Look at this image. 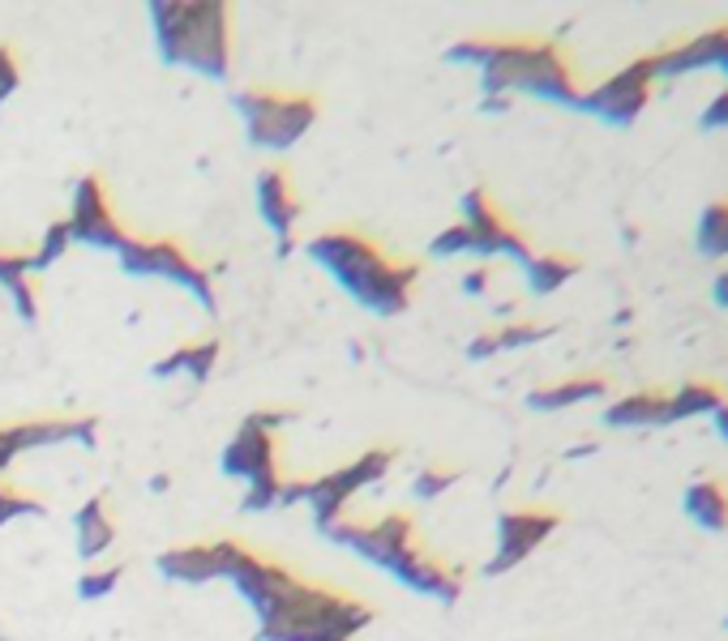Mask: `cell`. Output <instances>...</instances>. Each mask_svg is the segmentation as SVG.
<instances>
[{
    "label": "cell",
    "instance_id": "obj_1",
    "mask_svg": "<svg viewBox=\"0 0 728 641\" xmlns=\"http://www.w3.org/2000/svg\"><path fill=\"white\" fill-rule=\"evenodd\" d=\"M450 61L476 64L485 95H535L562 107H579L583 86H579V69L565 56L558 39H464L446 52Z\"/></svg>",
    "mask_w": 728,
    "mask_h": 641
},
{
    "label": "cell",
    "instance_id": "obj_2",
    "mask_svg": "<svg viewBox=\"0 0 728 641\" xmlns=\"http://www.w3.org/2000/svg\"><path fill=\"white\" fill-rule=\"evenodd\" d=\"M309 256L331 265L334 279L373 313H403L407 295L420 279L416 265H407V261L395 265L377 244H368L356 231H326V235L309 240Z\"/></svg>",
    "mask_w": 728,
    "mask_h": 641
},
{
    "label": "cell",
    "instance_id": "obj_3",
    "mask_svg": "<svg viewBox=\"0 0 728 641\" xmlns=\"http://www.w3.org/2000/svg\"><path fill=\"white\" fill-rule=\"evenodd\" d=\"M159 27V48L171 64H189L198 73H228V9L223 4H150Z\"/></svg>",
    "mask_w": 728,
    "mask_h": 641
},
{
    "label": "cell",
    "instance_id": "obj_4",
    "mask_svg": "<svg viewBox=\"0 0 728 641\" xmlns=\"http://www.w3.org/2000/svg\"><path fill=\"white\" fill-rule=\"evenodd\" d=\"M249 137L258 146H292L304 137V128L318 120V98L279 95V91H240L236 98Z\"/></svg>",
    "mask_w": 728,
    "mask_h": 641
},
{
    "label": "cell",
    "instance_id": "obj_5",
    "mask_svg": "<svg viewBox=\"0 0 728 641\" xmlns=\"http://www.w3.org/2000/svg\"><path fill=\"white\" fill-rule=\"evenodd\" d=\"M652 86H656V64H652V52H647V56L626 61L613 77H604L596 91H583L579 112H592L613 128H630L647 112Z\"/></svg>",
    "mask_w": 728,
    "mask_h": 641
},
{
    "label": "cell",
    "instance_id": "obj_6",
    "mask_svg": "<svg viewBox=\"0 0 728 641\" xmlns=\"http://www.w3.org/2000/svg\"><path fill=\"white\" fill-rule=\"evenodd\" d=\"M116 253H121V265H125L129 274H159V279H171V283L194 291L206 308H215L210 274L201 270L198 261H189V253H185L176 240H133L129 235Z\"/></svg>",
    "mask_w": 728,
    "mask_h": 641
},
{
    "label": "cell",
    "instance_id": "obj_7",
    "mask_svg": "<svg viewBox=\"0 0 728 641\" xmlns=\"http://www.w3.org/2000/svg\"><path fill=\"white\" fill-rule=\"evenodd\" d=\"M391 449H368L364 458H356L352 466H339L331 475H322V480H304V501L313 505V522H318V530L326 535L334 522H339V513L347 505V496L364 487V483L382 480L386 475V466H391Z\"/></svg>",
    "mask_w": 728,
    "mask_h": 641
},
{
    "label": "cell",
    "instance_id": "obj_8",
    "mask_svg": "<svg viewBox=\"0 0 728 641\" xmlns=\"http://www.w3.org/2000/svg\"><path fill=\"white\" fill-rule=\"evenodd\" d=\"M558 526H562L558 509H506L497 517V556L485 565V577L510 574L514 565H523Z\"/></svg>",
    "mask_w": 728,
    "mask_h": 641
},
{
    "label": "cell",
    "instance_id": "obj_9",
    "mask_svg": "<svg viewBox=\"0 0 728 641\" xmlns=\"http://www.w3.org/2000/svg\"><path fill=\"white\" fill-rule=\"evenodd\" d=\"M464 227L471 231V253L510 256V261H519V265H528L531 261L528 240L501 219V210H497L493 197L485 189H471L464 197Z\"/></svg>",
    "mask_w": 728,
    "mask_h": 641
},
{
    "label": "cell",
    "instance_id": "obj_10",
    "mask_svg": "<svg viewBox=\"0 0 728 641\" xmlns=\"http://www.w3.org/2000/svg\"><path fill=\"white\" fill-rule=\"evenodd\" d=\"M223 471L236 475V480H245V483H258V480L279 475V471H274V437H270L253 416L245 419L240 432L232 437V445H228V453H223Z\"/></svg>",
    "mask_w": 728,
    "mask_h": 641
},
{
    "label": "cell",
    "instance_id": "obj_11",
    "mask_svg": "<svg viewBox=\"0 0 728 641\" xmlns=\"http://www.w3.org/2000/svg\"><path fill=\"white\" fill-rule=\"evenodd\" d=\"M258 197H262V214L266 223H270V231L283 240L279 253H288L292 249V231H297V219H300V201L297 192H292L288 171L283 167H266L262 180H258Z\"/></svg>",
    "mask_w": 728,
    "mask_h": 641
},
{
    "label": "cell",
    "instance_id": "obj_12",
    "mask_svg": "<svg viewBox=\"0 0 728 641\" xmlns=\"http://www.w3.org/2000/svg\"><path fill=\"white\" fill-rule=\"evenodd\" d=\"M609 377L604 372H579V377H562V381L544 385V389H531L528 407L531 411H570V407H583V402H600L609 398Z\"/></svg>",
    "mask_w": 728,
    "mask_h": 641
},
{
    "label": "cell",
    "instance_id": "obj_13",
    "mask_svg": "<svg viewBox=\"0 0 728 641\" xmlns=\"http://www.w3.org/2000/svg\"><path fill=\"white\" fill-rule=\"evenodd\" d=\"M682 509H686V517L695 522L698 530L725 535L728 530V483L716 480V475H703V480H695L686 487Z\"/></svg>",
    "mask_w": 728,
    "mask_h": 641
},
{
    "label": "cell",
    "instance_id": "obj_14",
    "mask_svg": "<svg viewBox=\"0 0 728 641\" xmlns=\"http://www.w3.org/2000/svg\"><path fill=\"white\" fill-rule=\"evenodd\" d=\"M159 569L171 581H189L201 586L210 577H223V544H194V547H176L159 556Z\"/></svg>",
    "mask_w": 728,
    "mask_h": 641
},
{
    "label": "cell",
    "instance_id": "obj_15",
    "mask_svg": "<svg viewBox=\"0 0 728 641\" xmlns=\"http://www.w3.org/2000/svg\"><path fill=\"white\" fill-rule=\"evenodd\" d=\"M664 402H668L664 389H634L604 407V423L609 428H661Z\"/></svg>",
    "mask_w": 728,
    "mask_h": 641
},
{
    "label": "cell",
    "instance_id": "obj_16",
    "mask_svg": "<svg viewBox=\"0 0 728 641\" xmlns=\"http://www.w3.org/2000/svg\"><path fill=\"white\" fill-rule=\"evenodd\" d=\"M728 402V393L716 381H686L677 385L664 402V423H682V419H698V416H716Z\"/></svg>",
    "mask_w": 728,
    "mask_h": 641
},
{
    "label": "cell",
    "instance_id": "obj_17",
    "mask_svg": "<svg viewBox=\"0 0 728 641\" xmlns=\"http://www.w3.org/2000/svg\"><path fill=\"white\" fill-rule=\"evenodd\" d=\"M579 270H583V261L574 253H535L528 265H523L531 295H553V291H562Z\"/></svg>",
    "mask_w": 728,
    "mask_h": 641
},
{
    "label": "cell",
    "instance_id": "obj_18",
    "mask_svg": "<svg viewBox=\"0 0 728 641\" xmlns=\"http://www.w3.org/2000/svg\"><path fill=\"white\" fill-rule=\"evenodd\" d=\"M73 530H77V551H82L86 560H95V556H103V551L112 547L116 526H112V517H107L103 496H95V501L82 505V513L73 517Z\"/></svg>",
    "mask_w": 728,
    "mask_h": 641
},
{
    "label": "cell",
    "instance_id": "obj_19",
    "mask_svg": "<svg viewBox=\"0 0 728 641\" xmlns=\"http://www.w3.org/2000/svg\"><path fill=\"white\" fill-rule=\"evenodd\" d=\"M695 249L711 261H725L728 256V197H716L703 206L695 227Z\"/></svg>",
    "mask_w": 728,
    "mask_h": 641
},
{
    "label": "cell",
    "instance_id": "obj_20",
    "mask_svg": "<svg viewBox=\"0 0 728 641\" xmlns=\"http://www.w3.org/2000/svg\"><path fill=\"white\" fill-rule=\"evenodd\" d=\"M553 334V325H540V320H510L493 334L497 351H514V347H531V343H544Z\"/></svg>",
    "mask_w": 728,
    "mask_h": 641
},
{
    "label": "cell",
    "instance_id": "obj_21",
    "mask_svg": "<svg viewBox=\"0 0 728 641\" xmlns=\"http://www.w3.org/2000/svg\"><path fill=\"white\" fill-rule=\"evenodd\" d=\"M69 244H73V235H69V223H52V227H48L43 244H39V249L31 253V279H34V274H43L52 261H61Z\"/></svg>",
    "mask_w": 728,
    "mask_h": 641
},
{
    "label": "cell",
    "instance_id": "obj_22",
    "mask_svg": "<svg viewBox=\"0 0 728 641\" xmlns=\"http://www.w3.org/2000/svg\"><path fill=\"white\" fill-rule=\"evenodd\" d=\"M459 480V471H450V466H429V471H420L416 483H412V492H416V501H437L441 492H450Z\"/></svg>",
    "mask_w": 728,
    "mask_h": 641
},
{
    "label": "cell",
    "instance_id": "obj_23",
    "mask_svg": "<svg viewBox=\"0 0 728 641\" xmlns=\"http://www.w3.org/2000/svg\"><path fill=\"white\" fill-rule=\"evenodd\" d=\"M125 574V565H107V569H91V574L82 577V586H77V595L82 599H100V595H107L112 586H116V577Z\"/></svg>",
    "mask_w": 728,
    "mask_h": 641
},
{
    "label": "cell",
    "instance_id": "obj_24",
    "mask_svg": "<svg viewBox=\"0 0 728 641\" xmlns=\"http://www.w3.org/2000/svg\"><path fill=\"white\" fill-rule=\"evenodd\" d=\"M215 359H219V343H194V347H189V364H185V377L206 381L210 368H215Z\"/></svg>",
    "mask_w": 728,
    "mask_h": 641
},
{
    "label": "cell",
    "instance_id": "obj_25",
    "mask_svg": "<svg viewBox=\"0 0 728 641\" xmlns=\"http://www.w3.org/2000/svg\"><path fill=\"white\" fill-rule=\"evenodd\" d=\"M433 253L437 256H455V253H471V231L464 223L446 227L437 240H433Z\"/></svg>",
    "mask_w": 728,
    "mask_h": 641
},
{
    "label": "cell",
    "instance_id": "obj_26",
    "mask_svg": "<svg viewBox=\"0 0 728 641\" xmlns=\"http://www.w3.org/2000/svg\"><path fill=\"white\" fill-rule=\"evenodd\" d=\"M22 279H31V253H0V283L4 291L13 287V283H22Z\"/></svg>",
    "mask_w": 728,
    "mask_h": 641
},
{
    "label": "cell",
    "instance_id": "obj_27",
    "mask_svg": "<svg viewBox=\"0 0 728 641\" xmlns=\"http://www.w3.org/2000/svg\"><path fill=\"white\" fill-rule=\"evenodd\" d=\"M698 128H728V86L716 98H711L707 107H703V116H698Z\"/></svg>",
    "mask_w": 728,
    "mask_h": 641
},
{
    "label": "cell",
    "instance_id": "obj_28",
    "mask_svg": "<svg viewBox=\"0 0 728 641\" xmlns=\"http://www.w3.org/2000/svg\"><path fill=\"white\" fill-rule=\"evenodd\" d=\"M18 91V61L9 48H0V103Z\"/></svg>",
    "mask_w": 728,
    "mask_h": 641
},
{
    "label": "cell",
    "instance_id": "obj_29",
    "mask_svg": "<svg viewBox=\"0 0 728 641\" xmlns=\"http://www.w3.org/2000/svg\"><path fill=\"white\" fill-rule=\"evenodd\" d=\"M9 295H13V304H18V313L27 320H34V283L31 279H22V283H13L9 287Z\"/></svg>",
    "mask_w": 728,
    "mask_h": 641
},
{
    "label": "cell",
    "instance_id": "obj_30",
    "mask_svg": "<svg viewBox=\"0 0 728 641\" xmlns=\"http://www.w3.org/2000/svg\"><path fill=\"white\" fill-rule=\"evenodd\" d=\"M489 283H493V270H489V265H476V270H467L464 295H485V291H489Z\"/></svg>",
    "mask_w": 728,
    "mask_h": 641
},
{
    "label": "cell",
    "instance_id": "obj_31",
    "mask_svg": "<svg viewBox=\"0 0 728 641\" xmlns=\"http://www.w3.org/2000/svg\"><path fill=\"white\" fill-rule=\"evenodd\" d=\"M185 364H189V347H180V351H171L167 359L155 364V377H171V372H185Z\"/></svg>",
    "mask_w": 728,
    "mask_h": 641
},
{
    "label": "cell",
    "instance_id": "obj_32",
    "mask_svg": "<svg viewBox=\"0 0 728 641\" xmlns=\"http://www.w3.org/2000/svg\"><path fill=\"white\" fill-rule=\"evenodd\" d=\"M711 73H725L728 77V22H720V43H716V64Z\"/></svg>",
    "mask_w": 728,
    "mask_h": 641
},
{
    "label": "cell",
    "instance_id": "obj_33",
    "mask_svg": "<svg viewBox=\"0 0 728 641\" xmlns=\"http://www.w3.org/2000/svg\"><path fill=\"white\" fill-rule=\"evenodd\" d=\"M711 304L728 313V265L720 270V274H716V283H711Z\"/></svg>",
    "mask_w": 728,
    "mask_h": 641
},
{
    "label": "cell",
    "instance_id": "obj_34",
    "mask_svg": "<svg viewBox=\"0 0 728 641\" xmlns=\"http://www.w3.org/2000/svg\"><path fill=\"white\" fill-rule=\"evenodd\" d=\"M711 423H716V432H720V437L728 441V402L720 407V411H716V416H711Z\"/></svg>",
    "mask_w": 728,
    "mask_h": 641
},
{
    "label": "cell",
    "instance_id": "obj_35",
    "mask_svg": "<svg viewBox=\"0 0 728 641\" xmlns=\"http://www.w3.org/2000/svg\"><path fill=\"white\" fill-rule=\"evenodd\" d=\"M725 629H728V616H725Z\"/></svg>",
    "mask_w": 728,
    "mask_h": 641
}]
</instances>
